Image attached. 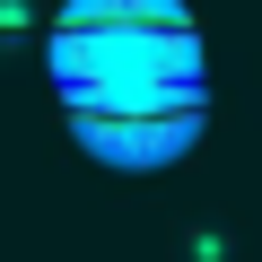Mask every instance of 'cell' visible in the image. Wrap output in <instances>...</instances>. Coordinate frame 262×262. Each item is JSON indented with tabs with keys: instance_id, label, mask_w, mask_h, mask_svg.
<instances>
[{
	"instance_id": "obj_1",
	"label": "cell",
	"mask_w": 262,
	"mask_h": 262,
	"mask_svg": "<svg viewBox=\"0 0 262 262\" xmlns=\"http://www.w3.org/2000/svg\"><path fill=\"white\" fill-rule=\"evenodd\" d=\"M44 79L105 158H166L210 114V44L184 0H61Z\"/></svg>"
}]
</instances>
